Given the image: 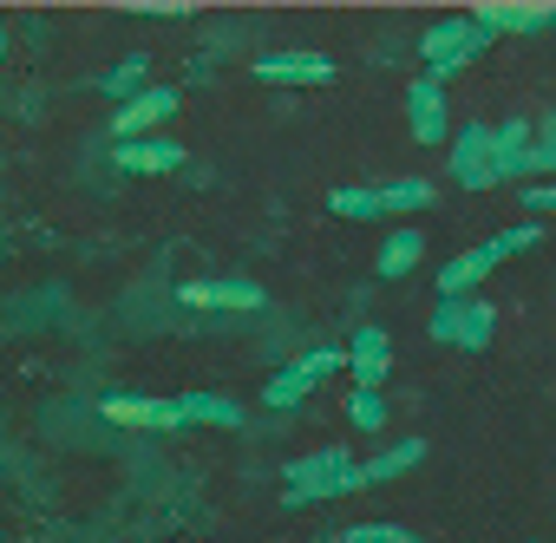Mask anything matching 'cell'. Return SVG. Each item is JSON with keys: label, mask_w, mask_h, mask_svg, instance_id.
<instances>
[{"label": "cell", "mask_w": 556, "mask_h": 543, "mask_svg": "<svg viewBox=\"0 0 556 543\" xmlns=\"http://www.w3.org/2000/svg\"><path fill=\"white\" fill-rule=\"evenodd\" d=\"M289 510L295 504H328V497H348V491H361V465L348 458V445H321V452H308V458H295L289 471Z\"/></svg>", "instance_id": "cell-1"}, {"label": "cell", "mask_w": 556, "mask_h": 543, "mask_svg": "<svg viewBox=\"0 0 556 543\" xmlns=\"http://www.w3.org/2000/svg\"><path fill=\"white\" fill-rule=\"evenodd\" d=\"M478 47H484V34H478L465 14H458V21H439V27L426 34V86H445Z\"/></svg>", "instance_id": "cell-2"}, {"label": "cell", "mask_w": 556, "mask_h": 543, "mask_svg": "<svg viewBox=\"0 0 556 543\" xmlns=\"http://www.w3.org/2000/svg\"><path fill=\"white\" fill-rule=\"evenodd\" d=\"M341 367H348L341 348H315V354H302L295 367H282V374L262 387V406H302V393H308L321 374H341Z\"/></svg>", "instance_id": "cell-3"}, {"label": "cell", "mask_w": 556, "mask_h": 543, "mask_svg": "<svg viewBox=\"0 0 556 543\" xmlns=\"http://www.w3.org/2000/svg\"><path fill=\"white\" fill-rule=\"evenodd\" d=\"M465 21L478 34H536V27L556 21V8H549V0H478Z\"/></svg>", "instance_id": "cell-4"}, {"label": "cell", "mask_w": 556, "mask_h": 543, "mask_svg": "<svg viewBox=\"0 0 556 543\" xmlns=\"http://www.w3.org/2000/svg\"><path fill=\"white\" fill-rule=\"evenodd\" d=\"M249 73H255L262 86H334V79H341V66H334L328 53H262Z\"/></svg>", "instance_id": "cell-5"}, {"label": "cell", "mask_w": 556, "mask_h": 543, "mask_svg": "<svg viewBox=\"0 0 556 543\" xmlns=\"http://www.w3.org/2000/svg\"><path fill=\"white\" fill-rule=\"evenodd\" d=\"M99 413H105L112 426H151V432H177V426H184L177 400H144V393H105Z\"/></svg>", "instance_id": "cell-6"}, {"label": "cell", "mask_w": 556, "mask_h": 543, "mask_svg": "<svg viewBox=\"0 0 556 543\" xmlns=\"http://www.w3.org/2000/svg\"><path fill=\"white\" fill-rule=\"evenodd\" d=\"M170 112H177V92H170V86H144L138 99H125V105H118L112 131H118V144H138V138H144L151 125H164Z\"/></svg>", "instance_id": "cell-7"}, {"label": "cell", "mask_w": 556, "mask_h": 543, "mask_svg": "<svg viewBox=\"0 0 556 543\" xmlns=\"http://www.w3.org/2000/svg\"><path fill=\"white\" fill-rule=\"evenodd\" d=\"M497 268V255H491V242H478V249H465V255H452L445 268H439V302H471V289Z\"/></svg>", "instance_id": "cell-8"}, {"label": "cell", "mask_w": 556, "mask_h": 543, "mask_svg": "<svg viewBox=\"0 0 556 543\" xmlns=\"http://www.w3.org/2000/svg\"><path fill=\"white\" fill-rule=\"evenodd\" d=\"M452 177L465 190H491V125H465L452 144Z\"/></svg>", "instance_id": "cell-9"}, {"label": "cell", "mask_w": 556, "mask_h": 543, "mask_svg": "<svg viewBox=\"0 0 556 543\" xmlns=\"http://www.w3.org/2000/svg\"><path fill=\"white\" fill-rule=\"evenodd\" d=\"M387 367H393V341H387V328H361V334L348 341V374H354V387H374V393H380Z\"/></svg>", "instance_id": "cell-10"}, {"label": "cell", "mask_w": 556, "mask_h": 543, "mask_svg": "<svg viewBox=\"0 0 556 543\" xmlns=\"http://www.w3.org/2000/svg\"><path fill=\"white\" fill-rule=\"evenodd\" d=\"M177 302H184V308H262L268 295H262L255 282H184Z\"/></svg>", "instance_id": "cell-11"}, {"label": "cell", "mask_w": 556, "mask_h": 543, "mask_svg": "<svg viewBox=\"0 0 556 543\" xmlns=\"http://www.w3.org/2000/svg\"><path fill=\"white\" fill-rule=\"evenodd\" d=\"M184 164V151L170 144V138H138V144H118V171L125 177H164V171H177Z\"/></svg>", "instance_id": "cell-12"}, {"label": "cell", "mask_w": 556, "mask_h": 543, "mask_svg": "<svg viewBox=\"0 0 556 543\" xmlns=\"http://www.w3.org/2000/svg\"><path fill=\"white\" fill-rule=\"evenodd\" d=\"M406 118H413V138H419V144H439V138H445V99H439V86L413 79V92H406Z\"/></svg>", "instance_id": "cell-13"}, {"label": "cell", "mask_w": 556, "mask_h": 543, "mask_svg": "<svg viewBox=\"0 0 556 543\" xmlns=\"http://www.w3.org/2000/svg\"><path fill=\"white\" fill-rule=\"evenodd\" d=\"M419 458H426V439H400L393 452H380V458H367V465H361V484H387V478H406Z\"/></svg>", "instance_id": "cell-14"}, {"label": "cell", "mask_w": 556, "mask_h": 543, "mask_svg": "<svg viewBox=\"0 0 556 543\" xmlns=\"http://www.w3.org/2000/svg\"><path fill=\"white\" fill-rule=\"evenodd\" d=\"M419 249H426V236H419V229H393V236L380 242V262H374V268H380V282H400L406 268L419 262Z\"/></svg>", "instance_id": "cell-15"}, {"label": "cell", "mask_w": 556, "mask_h": 543, "mask_svg": "<svg viewBox=\"0 0 556 543\" xmlns=\"http://www.w3.org/2000/svg\"><path fill=\"white\" fill-rule=\"evenodd\" d=\"M491 328H497V308H491V302H458V334H452V348L478 354V348L491 341Z\"/></svg>", "instance_id": "cell-16"}, {"label": "cell", "mask_w": 556, "mask_h": 543, "mask_svg": "<svg viewBox=\"0 0 556 543\" xmlns=\"http://www.w3.org/2000/svg\"><path fill=\"white\" fill-rule=\"evenodd\" d=\"M177 413H184V426H190V419H197V426H242V413H236L229 400H216V393H184Z\"/></svg>", "instance_id": "cell-17"}, {"label": "cell", "mask_w": 556, "mask_h": 543, "mask_svg": "<svg viewBox=\"0 0 556 543\" xmlns=\"http://www.w3.org/2000/svg\"><path fill=\"white\" fill-rule=\"evenodd\" d=\"M144 73H151V60H144V53H131V60H118V66H112L99 86H105V92L125 105V99H138V92H144Z\"/></svg>", "instance_id": "cell-18"}, {"label": "cell", "mask_w": 556, "mask_h": 543, "mask_svg": "<svg viewBox=\"0 0 556 543\" xmlns=\"http://www.w3.org/2000/svg\"><path fill=\"white\" fill-rule=\"evenodd\" d=\"M380 197V210H426L432 203V184L426 177H393L387 190H374Z\"/></svg>", "instance_id": "cell-19"}, {"label": "cell", "mask_w": 556, "mask_h": 543, "mask_svg": "<svg viewBox=\"0 0 556 543\" xmlns=\"http://www.w3.org/2000/svg\"><path fill=\"white\" fill-rule=\"evenodd\" d=\"M334 543H419L406 523H348Z\"/></svg>", "instance_id": "cell-20"}, {"label": "cell", "mask_w": 556, "mask_h": 543, "mask_svg": "<svg viewBox=\"0 0 556 543\" xmlns=\"http://www.w3.org/2000/svg\"><path fill=\"white\" fill-rule=\"evenodd\" d=\"M328 210H341V216H361V223H367V216H380V197H374V190H361V184H341V190L328 197Z\"/></svg>", "instance_id": "cell-21"}, {"label": "cell", "mask_w": 556, "mask_h": 543, "mask_svg": "<svg viewBox=\"0 0 556 543\" xmlns=\"http://www.w3.org/2000/svg\"><path fill=\"white\" fill-rule=\"evenodd\" d=\"M543 242V223L530 216V223H517V229H504V236H491V255L504 262V255H523V249H536Z\"/></svg>", "instance_id": "cell-22"}, {"label": "cell", "mask_w": 556, "mask_h": 543, "mask_svg": "<svg viewBox=\"0 0 556 543\" xmlns=\"http://www.w3.org/2000/svg\"><path fill=\"white\" fill-rule=\"evenodd\" d=\"M348 419H354L361 432H380V426H387V406H380V393H374V387H354V400H348Z\"/></svg>", "instance_id": "cell-23"}, {"label": "cell", "mask_w": 556, "mask_h": 543, "mask_svg": "<svg viewBox=\"0 0 556 543\" xmlns=\"http://www.w3.org/2000/svg\"><path fill=\"white\" fill-rule=\"evenodd\" d=\"M523 203H530V216H543V210H556V190H549V184H530Z\"/></svg>", "instance_id": "cell-24"}, {"label": "cell", "mask_w": 556, "mask_h": 543, "mask_svg": "<svg viewBox=\"0 0 556 543\" xmlns=\"http://www.w3.org/2000/svg\"><path fill=\"white\" fill-rule=\"evenodd\" d=\"M0 53H8V34H0Z\"/></svg>", "instance_id": "cell-25"}]
</instances>
